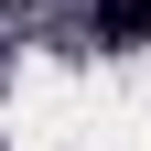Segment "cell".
<instances>
[{"instance_id": "cell-1", "label": "cell", "mask_w": 151, "mask_h": 151, "mask_svg": "<svg viewBox=\"0 0 151 151\" xmlns=\"http://www.w3.org/2000/svg\"><path fill=\"white\" fill-rule=\"evenodd\" d=\"M86 32H97V43H151V0H97Z\"/></svg>"}]
</instances>
